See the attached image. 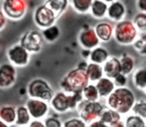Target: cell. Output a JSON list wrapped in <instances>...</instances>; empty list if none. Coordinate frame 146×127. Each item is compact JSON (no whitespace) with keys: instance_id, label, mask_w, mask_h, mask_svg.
Masks as SVG:
<instances>
[{"instance_id":"1","label":"cell","mask_w":146,"mask_h":127,"mask_svg":"<svg viewBox=\"0 0 146 127\" xmlns=\"http://www.w3.org/2000/svg\"><path fill=\"white\" fill-rule=\"evenodd\" d=\"M136 99L134 93L129 87H118L106 98V106L115 110L121 115L132 111Z\"/></svg>"},{"instance_id":"2","label":"cell","mask_w":146,"mask_h":127,"mask_svg":"<svg viewBox=\"0 0 146 127\" xmlns=\"http://www.w3.org/2000/svg\"><path fill=\"white\" fill-rule=\"evenodd\" d=\"M88 85L90 79L87 73L79 67H75L67 73L60 83L62 91L67 93H82Z\"/></svg>"},{"instance_id":"3","label":"cell","mask_w":146,"mask_h":127,"mask_svg":"<svg viewBox=\"0 0 146 127\" xmlns=\"http://www.w3.org/2000/svg\"><path fill=\"white\" fill-rule=\"evenodd\" d=\"M83 100L82 93H67L61 91L55 93L50 101V105L58 113H65L70 110L77 109Z\"/></svg>"},{"instance_id":"4","label":"cell","mask_w":146,"mask_h":127,"mask_svg":"<svg viewBox=\"0 0 146 127\" xmlns=\"http://www.w3.org/2000/svg\"><path fill=\"white\" fill-rule=\"evenodd\" d=\"M138 37L139 31L132 20H123L114 26L113 38L119 45H133Z\"/></svg>"},{"instance_id":"5","label":"cell","mask_w":146,"mask_h":127,"mask_svg":"<svg viewBox=\"0 0 146 127\" xmlns=\"http://www.w3.org/2000/svg\"><path fill=\"white\" fill-rule=\"evenodd\" d=\"M27 93L29 98L40 99L46 102H50L55 95L50 83L43 79H34L31 81L27 87Z\"/></svg>"},{"instance_id":"6","label":"cell","mask_w":146,"mask_h":127,"mask_svg":"<svg viewBox=\"0 0 146 127\" xmlns=\"http://www.w3.org/2000/svg\"><path fill=\"white\" fill-rule=\"evenodd\" d=\"M106 108V104H104L100 101L90 102L83 100L78 106L77 109L79 112L80 118H82L87 124H90L94 121L100 119Z\"/></svg>"},{"instance_id":"7","label":"cell","mask_w":146,"mask_h":127,"mask_svg":"<svg viewBox=\"0 0 146 127\" xmlns=\"http://www.w3.org/2000/svg\"><path fill=\"white\" fill-rule=\"evenodd\" d=\"M29 2L26 0H5L2 2V11L7 18L14 21L20 20L25 16Z\"/></svg>"},{"instance_id":"8","label":"cell","mask_w":146,"mask_h":127,"mask_svg":"<svg viewBox=\"0 0 146 127\" xmlns=\"http://www.w3.org/2000/svg\"><path fill=\"white\" fill-rule=\"evenodd\" d=\"M34 22L38 28H40L41 31L51 26L55 25L58 17L53 12L51 8H49L45 3L39 5L34 11Z\"/></svg>"},{"instance_id":"9","label":"cell","mask_w":146,"mask_h":127,"mask_svg":"<svg viewBox=\"0 0 146 127\" xmlns=\"http://www.w3.org/2000/svg\"><path fill=\"white\" fill-rule=\"evenodd\" d=\"M43 41L44 39L41 32L36 30H28L20 37L19 44L30 54H36L42 50Z\"/></svg>"},{"instance_id":"10","label":"cell","mask_w":146,"mask_h":127,"mask_svg":"<svg viewBox=\"0 0 146 127\" xmlns=\"http://www.w3.org/2000/svg\"><path fill=\"white\" fill-rule=\"evenodd\" d=\"M7 58L14 67H25L30 62L31 54L20 44H16L8 49Z\"/></svg>"},{"instance_id":"11","label":"cell","mask_w":146,"mask_h":127,"mask_svg":"<svg viewBox=\"0 0 146 127\" xmlns=\"http://www.w3.org/2000/svg\"><path fill=\"white\" fill-rule=\"evenodd\" d=\"M80 46L83 48V50L92 51L94 49L100 47V41L96 35L94 28L85 27L81 30L79 36H78Z\"/></svg>"},{"instance_id":"12","label":"cell","mask_w":146,"mask_h":127,"mask_svg":"<svg viewBox=\"0 0 146 127\" xmlns=\"http://www.w3.org/2000/svg\"><path fill=\"white\" fill-rule=\"evenodd\" d=\"M25 105L33 120H42L49 113V103L43 100L29 98Z\"/></svg>"},{"instance_id":"13","label":"cell","mask_w":146,"mask_h":127,"mask_svg":"<svg viewBox=\"0 0 146 127\" xmlns=\"http://www.w3.org/2000/svg\"><path fill=\"white\" fill-rule=\"evenodd\" d=\"M17 71L10 63L2 64L0 65V89H9L16 83Z\"/></svg>"},{"instance_id":"14","label":"cell","mask_w":146,"mask_h":127,"mask_svg":"<svg viewBox=\"0 0 146 127\" xmlns=\"http://www.w3.org/2000/svg\"><path fill=\"white\" fill-rule=\"evenodd\" d=\"M126 15V6H125L123 1H110L108 5V17L111 21L119 23L123 21L124 17Z\"/></svg>"},{"instance_id":"15","label":"cell","mask_w":146,"mask_h":127,"mask_svg":"<svg viewBox=\"0 0 146 127\" xmlns=\"http://www.w3.org/2000/svg\"><path fill=\"white\" fill-rule=\"evenodd\" d=\"M94 31H96L100 42L106 43V42H110L112 39V37H113L114 28L108 22L102 21L96 25Z\"/></svg>"},{"instance_id":"16","label":"cell","mask_w":146,"mask_h":127,"mask_svg":"<svg viewBox=\"0 0 146 127\" xmlns=\"http://www.w3.org/2000/svg\"><path fill=\"white\" fill-rule=\"evenodd\" d=\"M102 67H104V77L110 79H115L117 75L121 73L120 62H119V58L117 57H110L108 62L102 65Z\"/></svg>"},{"instance_id":"17","label":"cell","mask_w":146,"mask_h":127,"mask_svg":"<svg viewBox=\"0 0 146 127\" xmlns=\"http://www.w3.org/2000/svg\"><path fill=\"white\" fill-rule=\"evenodd\" d=\"M96 87L98 89L100 96L102 98H108L116 89L113 81L106 77H102L100 81H98L96 83Z\"/></svg>"},{"instance_id":"18","label":"cell","mask_w":146,"mask_h":127,"mask_svg":"<svg viewBox=\"0 0 146 127\" xmlns=\"http://www.w3.org/2000/svg\"><path fill=\"white\" fill-rule=\"evenodd\" d=\"M108 5H110V1L94 0L90 8V14L96 19H104L106 16H108Z\"/></svg>"},{"instance_id":"19","label":"cell","mask_w":146,"mask_h":127,"mask_svg":"<svg viewBox=\"0 0 146 127\" xmlns=\"http://www.w3.org/2000/svg\"><path fill=\"white\" fill-rule=\"evenodd\" d=\"M110 58V53H108V51L106 48H104V47H98V48L90 51V63L104 65V64L108 62Z\"/></svg>"},{"instance_id":"20","label":"cell","mask_w":146,"mask_h":127,"mask_svg":"<svg viewBox=\"0 0 146 127\" xmlns=\"http://www.w3.org/2000/svg\"><path fill=\"white\" fill-rule=\"evenodd\" d=\"M86 73H87L90 83H96L102 77H104V67H102V65H98V64L88 63L87 69H86Z\"/></svg>"},{"instance_id":"21","label":"cell","mask_w":146,"mask_h":127,"mask_svg":"<svg viewBox=\"0 0 146 127\" xmlns=\"http://www.w3.org/2000/svg\"><path fill=\"white\" fill-rule=\"evenodd\" d=\"M29 111L26 105H20L16 108V122L15 125L18 127H27L32 121Z\"/></svg>"},{"instance_id":"22","label":"cell","mask_w":146,"mask_h":127,"mask_svg":"<svg viewBox=\"0 0 146 127\" xmlns=\"http://www.w3.org/2000/svg\"><path fill=\"white\" fill-rule=\"evenodd\" d=\"M119 62H120V69L122 75L127 77L134 71L135 60L131 55L127 54V53H123L119 58Z\"/></svg>"},{"instance_id":"23","label":"cell","mask_w":146,"mask_h":127,"mask_svg":"<svg viewBox=\"0 0 146 127\" xmlns=\"http://www.w3.org/2000/svg\"><path fill=\"white\" fill-rule=\"evenodd\" d=\"M16 108L13 105H3L0 107V119L8 125H15Z\"/></svg>"},{"instance_id":"24","label":"cell","mask_w":146,"mask_h":127,"mask_svg":"<svg viewBox=\"0 0 146 127\" xmlns=\"http://www.w3.org/2000/svg\"><path fill=\"white\" fill-rule=\"evenodd\" d=\"M121 114L118 113L115 110L111 109V108H108L106 106V108L104 109V111L102 112V116H100V119L102 120L104 123H106V125L108 126H111L113 124H116L118 122L122 121L121 120Z\"/></svg>"},{"instance_id":"25","label":"cell","mask_w":146,"mask_h":127,"mask_svg":"<svg viewBox=\"0 0 146 127\" xmlns=\"http://www.w3.org/2000/svg\"><path fill=\"white\" fill-rule=\"evenodd\" d=\"M44 3L49 8H51L53 12L56 14L57 17L59 18L67 10L70 1H68V0H48V1H45Z\"/></svg>"},{"instance_id":"26","label":"cell","mask_w":146,"mask_h":127,"mask_svg":"<svg viewBox=\"0 0 146 127\" xmlns=\"http://www.w3.org/2000/svg\"><path fill=\"white\" fill-rule=\"evenodd\" d=\"M132 81L136 89L146 91V67L135 69L132 75Z\"/></svg>"},{"instance_id":"27","label":"cell","mask_w":146,"mask_h":127,"mask_svg":"<svg viewBox=\"0 0 146 127\" xmlns=\"http://www.w3.org/2000/svg\"><path fill=\"white\" fill-rule=\"evenodd\" d=\"M73 9L79 14H88L90 12L92 0H72L70 1Z\"/></svg>"},{"instance_id":"28","label":"cell","mask_w":146,"mask_h":127,"mask_svg":"<svg viewBox=\"0 0 146 127\" xmlns=\"http://www.w3.org/2000/svg\"><path fill=\"white\" fill-rule=\"evenodd\" d=\"M82 95H83L84 100H86V101H90V102L100 101V93H98L96 85H94V83H90L83 91Z\"/></svg>"},{"instance_id":"29","label":"cell","mask_w":146,"mask_h":127,"mask_svg":"<svg viewBox=\"0 0 146 127\" xmlns=\"http://www.w3.org/2000/svg\"><path fill=\"white\" fill-rule=\"evenodd\" d=\"M41 34H42L43 39L45 41H47L49 43H54L55 41L58 40L60 35H61V30H60L59 26H57L55 24V25L51 26V27L47 28V29L42 30Z\"/></svg>"},{"instance_id":"30","label":"cell","mask_w":146,"mask_h":127,"mask_svg":"<svg viewBox=\"0 0 146 127\" xmlns=\"http://www.w3.org/2000/svg\"><path fill=\"white\" fill-rule=\"evenodd\" d=\"M132 114L139 116L146 121V99L136 100L132 108Z\"/></svg>"},{"instance_id":"31","label":"cell","mask_w":146,"mask_h":127,"mask_svg":"<svg viewBox=\"0 0 146 127\" xmlns=\"http://www.w3.org/2000/svg\"><path fill=\"white\" fill-rule=\"evenodd\" d=\"M125 127H145L146 121L134 114H130L125 118Z\"/></svg>"},{"instance_id":"32","label":"cell","mask_w":146,"mask_h":127,"mask_svg":"<svg viewBox=\"0 0 146 127\" xmlns=\"http://www.w3.org/2000/svg\"><path fill=\"white\" fill-rule=\"evenodd\" d=\"M133 47L140 55L146 56V33H143L140 37H138L133 44Z\"/></svg>"},{"instance_id":"33","label":"cell","mask_w":146,"mask_h":127,"mask_svg":"<svg viewBox=\"0 0 146 127\" xmlns=\"http://www.w3.org/2000/svg\"><path fill=\"white\" fill-rule=\"evenodd\" d=\"M132 21L139 32H142V34L146 33V14L138 13Z\"/></svg>"},{"instance_id":"34","label":"cell","mask_w":146,"mask_h":127,"mask_svg":"<svg viewBox=\"0 0 146 127\" xmlns=\"http://www.w3.org/2000/svg\"><path fill=\"white\" fill-rule=\"evenodd\" d=\"M63 127H88V124L80 117H72L63 122Z\"/></svg>"},{"instance_id":"35","label":"cell","mask_w":146,"mask_h":127,"mask_svg":"<svg viewBox=\"0 0 146 127\" xmlns=\"http://www.w3.org/2000/svg\"><path fill=\"white\" fill-rule=\"evenodd\" d=\"M45 127H63V122L55 116H49L44 119Z\"/></svg>"},{"instance_id":"36","label":"cell","mask_w":146,"mask_h":127,"mask_svg":"<svg viewBox=\"0 0 146 127\" xmlns=\"http://www.w3.org/2000/svg\"><path fill=\"white\" fill-rule=\"evenodd\" d=\"M112 81H113L116 89H118V87H125L127 85V77L124 75H122V73L118 75L115 79H113Z\"/></svg>"},{"instance_id":"37","label":"cell","mask_w":146,"mask_h":127,"mask_svg":"<svg viewBox=\"0 0 146 127\" xmlns=\"http://www.w3.org/2000/svg\"><path fill=\"white\" fill-rule=\"evenodd\" d=\"M136 9L139 11V13L146 14V0H137L135 2Z\"/></svg>"},{"instance_id":"38","label":"cell","mask_w":146,"mask_h":127,"mask_svg":"<svg viewBox=\"0 0 146 127\" xmlns=\"http://www.w3.org/2000/svg\"><path fill=\"white\" fill-rule=\"evenodd\" d=\"M7 25V17L3 13L2 10H0V32L4 29Z\"/></svg>"},{"instance_id":"39","label":"cell","mask_w":146,"mask_h":127,"mask_svg":"<svg viewBox=\"0 0 146 127\" xmlns=\"http://www.w3.org/2000/svg\"><path fill=\"white\" fill-rule=\"evenodd\" d=\"M27 127H45V124L43 120H32Z\"/></svg>"},{"instance_id":"40","label":"cell","mask_w":146,"mask_h":127,"mask_svg":"<svg viewBox=\"0 0 146 127\" xmlns=\"http://www.w3.org/2000/svg\"><path fill=\"white\" fill-rule=\"evenodd\" d=\"M88 127H110V126L106 125V123H104L100 119H98L96 121H94L92 123L88 124Z\"/></svg>"},{"instance_id":"41","label":"cell","mask_w":146,"mask_h":127,"mask_svg":"<svg viewBox=\"0 0 146 127\" xmlns=\"http://www.w3.org/2000/svg\"><path fill=\"white\" fill-rule=\"evenodd\" d=\"M82 54H83V58L85 59V60H90V51H88V50H83V52H82Z\"/></svg>"},{"instance_id":"42","label":"cell","mask_w":146,"mask_h":127,"mask_svg":"<svg viewBox=\"0 0 146 127\" xmlns=\"http://www.w3.org/2000/svg\"><path fill=\"white\" fill-rule=\"evenodd\" d=\"M110 127H125V123H124V121H120V122H118V123L113 124V125H111Z\"/></svg>"},{"instance_id":"43","label":"cell","mask_w":146,"mask_h":127,"mask_svg":"<svg viewBox=\"0 0 146 127\" xmlns=\"http://www.w3.org/2000/svg\"><path fill=\"white\" fill-rule=\"evenodd\" d=\"M0 127H10V125H8L7 123H5V122L0 119Z\"/></svg>"},{"instance_id":"44","label":"cell","mask_w":146,"mask_h":127,"mask_svg":"<svg viewBox=\"0 0 146 127\" xmlns=\"http://www.w3.org/2000/svg\"></svg>"},{"instance_id":"45","label":"cell","mask_w":146,"mask_h":127,"mask_svg":"<svg viewBox=\"0 0 146 127\" xmlns=\"http://www.w3.org/2000/svg\"><path fill=\"white\" fill-rule=\"evenodd\" d=\"M145 127H146V126H145Z\"/></svg>"}]
</instances>
